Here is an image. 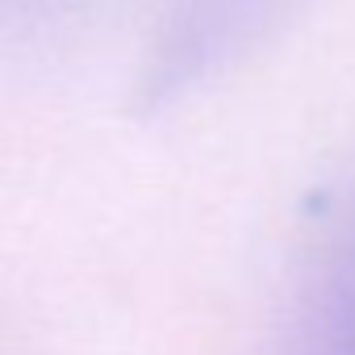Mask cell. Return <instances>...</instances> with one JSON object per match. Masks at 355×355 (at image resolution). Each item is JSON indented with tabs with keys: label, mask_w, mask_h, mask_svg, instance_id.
I'll list each match as a JSON object with an SVG mask.
<instances>
[{
	"label": "cell",
	"mask_w": 355,
	"mask_h": 355,
	"mask_svg": "<svg viewBox=\"0 0 355 355\" xmlns=\"http://www.w3.org/2000/svg\"><path fill=\"white\" fill-rule=\"evenodd\" d=\"M288 5L293 0H171L138 84L146 105L175 101L209 76H222L280 21Z\"/></svg>",
	"instance_id": "obj_1"
},
{
	"label": "cell",
	"mask_w": 355,
	"mask_h": 355,
	"mask_svg": "<svg viewBox=\"0 0 355 355\" xmlns=\"http://www.w3.org/2000/svg\"><path fill=\"white\" fill-rule=\"evenodd\" d=\"M284 355H355V201L313 259Z\"/></svg>",
	"instance_id": "obj_2"
}]
</instances>
